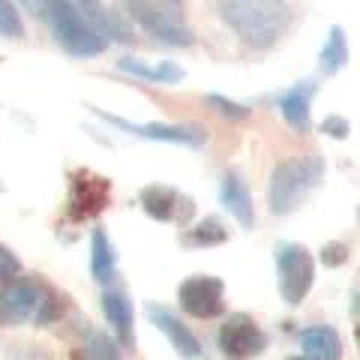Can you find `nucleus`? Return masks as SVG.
<instances>
[{"instance_id":"obj_1","label":"nucleus","mask_w":360,"mask_h":360,"mask_svg":"<svg viewBox=\"0 0 360 360\" xmlns=\"http://www.w3.org/2000/svg\"><path fill=\"white\" fill-rule=\"evenodd\" d=\"M213 4L222 25L255 51L279 45L295 25V9L285 0H213Z\"/></svg>"},{"instance_id":"obj_2","label":"nucleus","mask_w":360,"mask_h":360,"mask_svg":"<svg viewBox=\"0 0 360 360\" xmlns=\"http://www.w3.org/2000/svg\"><path fill=\"white\" fill-rule=\"evenodd\" d=\"M321 180H324V160L319 153L283 160L270 172L267 180V210L274 217L295 213Z\"/></svg>"},{"instance_id":"obj_3","label":"nucleus","mask_w":360,"mask_h":360,"mask_svg":"<svg viewBox=\"0 0 360 360\" xmlns=\"http://www.w3.org/2000/svg\"><path fill=\"white\" fill-rule=\"evenodd\" d=\"M39 15L49 21L54 42L72 58H96L105 51V42L87 25L75 0H37Z\"/></svg>"},{"instance_id":"obj_4","label":"nucleus","mask_w":360,"mask_h":360,"mask_svg":"<svg viewBox=\"0 0 360 360\" xmlns=\"http://www.w3.org/2000/svg\"><path fill=\"white\" fill-rule=\"evenodd\" d=\"M123 9H127V18L156 42L172 45V49H189L195 42L193 27L184 21L172 0H123Z\"/></svg>"},{"instance_id":"obj_5","label":"nucleus","mask_w":360,"mask_h":360,"mask_svg":"<svg viewBox=\"0 0 360 360\" xmlns=\"http://www.w3.org/2000/svg\"><path fill=\"white\" fill-rule=\"evenodd\" d=\"M54 300L45 295V288L30 283V279H13L0 288V324L4 328H18V324L37 321L45 324L51 319Z\"/></svg>"},{"instance_id":"obj_6","label":"nucleus","mask_w":360,"mask_h":360,"mask_svg":"<svg viewBox=\"0 0 360 360\" xmlns=\"http://www.w3.org/2000/svg\"><path fill=\"white\" fill-rule=\"evenodd\" d=\"M276 276L279 295L288 307H300L315 285V262L303 243H279L276 246Z\"/></svg>"},{"instance_id":"obj_7","label":"nucleus","mask_w":360,"mask_h":360,"mask_svg":"<svg viewBox=\"0 0 360 360\" xmlns=\"http://www.w3.org/2000/svg\"><path fill=\"white\" fill-rule=\"evenodd\" d=\"M96 117H103L111 127L123 129L127 135H139V139H148V141H165V144H186V148H205L207 144V129L198 127V123H132L127 117H117V115H108V111L96 108V105H87Z\"/></svg>"},{"instance_id":"obj_8","label":"nucleus","mask_w":360,"mask_h":360,"mask_svg":"<svg viewBox=\"0 0 360 360\" xmlns=\"http://www.w3.org/2000/svg\"><path fill=\"white\" fill-rule=\"evenodd\" d=\"M217 345L225 360H252L267 348V333L246 312H231L219 324Z\"/></svg>"},{"instance_id":"obj_9","label":"nucleus","mask_w":360,"mask_h":360,"mask_svg":"<svg viewBox=\"0 0 360 360\" xmlns=\"http://www.w3.org/2000/svg\"><path fill=\"white\" fill-rule=\"evenodd\" d=\"M177 303L193 319H219L225 312V283L219 276L195 274L177 285Z\"/></svg>"},{"instance_id":"obj_10","label":"nucleus","mask_w":360,"mask_h":360,"mask_svg":"<svg viewBox=\"0 0 360 360\" xmlns=\"http://www.w3.org/2000/svg\"><path fill=\"white\" fill-rule=\"evenodd\" d=\"M111 198V180L103 174H94L82 168V172L72 174L70 184V201H66V210H70L72 219H87L103 213Z\"/></svg>"},{"instance_id":"obj_11","label":"nucleus","mask_w":360,"mask_h":360,"mask_svg":"<svg viewBox=\"0 0 360 360\" xmlns=\"http://www.w3.org/2000/svg\"><path fill=\"white\" fill-rule=\"evenodd\" d=\"M148 319H150L153 328L160 330L168 342H172V348H174L177 357H184V360H198V357H201V342H198V336L186 328L184 319H180L174 309L162 307V303H150V307H148Z\"/></svg>"},{"instance_id":"obj_12","label":"nucleus","mask_w":360,"mask_h":360,"mask_svg":"<svg viewBox=\"0 0 360 360\" xmlns=\"http://www.w3.org/2000/svg\"><path fill=\"white\" fill-rule=\"evenodd\" d=\"M219 201H222V207L229 210V217L238 222L240 229H246V231L255 229L252 193H250V186H246V180H243L240 172H234V168L222 172V177H219Z\"/></svg>"},{"instance_id":"obj_13","label":"nucleus","mask_w":360,"mask_h":360,"mask_svg":"<svg viewBox=\"0 0 360 360\" xmlns=\"http://www.w3.org/2000/svg\"><path fill=\"white\" fill-rule=\"evenodd\" d=\"M315 90H319V84L307 78V82H297L295 87H288L285 94L276 99L279 115H283V120L288 123L291 132L307 135L312 129V96H315Z\"/></svg>"},{"instance_id":"obj_14","label":"nucleus","mask_w":360,"mask_h":360,"mask_svg":"<svg viewBox=\"0 0 360 360\" xmlns=\"http://www.w3.org/2000/svg\"><path fill=\"white\" fill-rule=\"evenodd\" d=\"M139 201H141V210L156 222H177V219H184V213H186V210H180L184 195H180L174 186H165V184L144 186L139 193Z\"/></svg>"},{"instance_id":"obj_15","label":"nucleus","mask_w":360,"mask_h":360,"mask_svg":"<svg viewBox=\"0 0 360 360\" xmlns=\"http://www.w3.org/2000/svg\"><path fill=\"white\" fill-rule=\"evenodd\" d=\"M99 303H103V315H105L111 333H115V340L120 345H132V340H135V336H132V319H135V312H132V300L127 297V291L105 288L103 297H99Z\"/></svg>"},{"instance_id":"obj_16","label":"nucleus","mask_w":360,"mask_h":360,"mask_svg":"<svg viewBox=\"0 0 360 360\" xmlns=\"http://www.w3.org/2000/svg\"><path fill=\"white\" fill-rule=\"evenodd\" d=\"M75 6L82 9V15L87 18V25L96 30V37L103 39L105 45H108V42H123V39H129L127 27H123L120 18L105 6V0H75Z\"/></svg>"},{"instance_id":"obj_17","label":"nucleus","mask_w":360,"mask_h":360,"mask_svg":"<svg viewBox=\"0 0 360 360\" xmlns=\"http://www.w3.org/2000/svg\"><path fill=\"white\" fill-rule=\"evenodd\" d=\"M117 70L132 75V78H141V82H150V84H180L186 78L184 66H177L172 60L148 63V60H141V58H120L117 60Z\"/></svg>"},{"instance_id":"obj_18","label":"nucleus","mask_w":360,"mask_h":360,"mask_svg":"<svg viewBox=\"0 0 360 360\" xmlns=\"http://www.w3.org/2000/svg\"><path fill=\"white\" fill-rule=\"evenodd\" d=\"M300 348L307 360H340L342 357V340L340 333L328 324H312L300 330Z\"/></svg>"},{"instance_id":"obj_19","label":"nucleus","mask_w":360,"mask_h":360,"mask_svg":"<svg viewBox=\"0 0 360 360\" xmlns=\"http://www.w3.org/2000/svg\"><path fill=\"white\" fill-rule=\"evenodd\" d=\"M117 274V252H115V243L105 234V229H94L90 234V276L96 283H111Z\"/></svg>"},{"instance_id":"obj_20","label":"nucleus","mask_w":360,"mask_h":360,"mask_svg":"<svg viewBox=\"0 0 360 360\" xmlns=\"http://www.w3.org/2000/svg\"><path fill=\"white\" fill-rule=\"evenodd\" d=\"M319 66L324 75H336L348 66V39H345V30L340 25H330L328 37H324L321 45V54H319Z\"/></svg>"},{"instance_id":"obj_21","label":"nucleus","mask_w":360,"mask_h":360,"mask_svg":"<svg viewBox=\"0 0 360 360\" xmlns=\"http://www.w3.org/2000/svg\"><path fill=\"white\" fill-rule=\"evenodd\" d=\"M225 240H229V229H225L217 217H205L186 231L189 246H222Z\"/></svg>"},{"instance_id":"obj_22","label":"nucleus","mask_w":360,"mask_h":360,"mask_svg":"<svg viewBox=\"0 0 360 360\" xmlns=\"http://www.w3.org/2000/svg\"><path fill=\"white\" fill-rule=\"evenodd\" d=\"M27 25L15 0H0V39H25Z\"/></svg>"},{"instance_id":"obj_23","label":"nucleus","mask_w":360,"mask_h":360,"mask_svg":"<svg viewBox=\"0 0 360 360\" xmlns=\"http://www.w3.org/2000/svg\"><path fill=\"white\" fill-rule=\"evenodd\" d=\"M120 348L123 345L117 340H111L108 333H90L87 345H84V354H87V360H123Z\"/></svg>"},{"instance_id":"obj_24","label":"nucleus","mask_w":360,"mask_h":360,"mask_svg":"<svg viewBox=\"0 0 360 360\" xmlns=\"http://www.w3.org/2000/svg\"><path fill=\"white\" fill-rule=\"evenodd\" d=\"M205 99H207V105L217 111L219 117H225V120H250L252 117V108L238 103V99H229L222 94H207Z\"/></svg>"},{"instance_id":"obj_25","label":"nucleus","mask_w":360,"mask_h":360,"mask_svg":"<svg viewBox=\"0 0 360 360\" xmlns=\"http://www.w3.org/2000/svg\"><path fill=\"white\" fill-rule=\"evenodd\" d=\"M348 258H352V246L342 243V240H330V243L321 246L324 267H342V264H348Z\"/></svg>"},{"instance_id":"obj_26","label":"nucleus","mask_w":360,"mask_h":360,"mask_svg":"<svg viewBox=\"0 0 360 360\" xmlns=\"http://www.w3.org/2000/svg\"><path fill=\"white\" fill-rule=\"evenodd\" d=\"M321 132L328 135V139H336V141H345L348 135H352V123L340 115H328L321 120Z\"/></svg>"},{"instance_id":"obj_27","label":"nucleus","mask_w":360,"mask_h":360,"mask_svg":"<svg viewBox=\"0 0 360 360\" xmlns=\"http://www.w3.org/2000/svg\"><path fill=\"white\" fill-rule=\"evenodd\" d=\"M21 270V262L9 252V250H0V283H9L15 274Z\"/></svg>"},{"instance_id":"obj_28","label":"nucleus","mask_w":360,"mask_h":360,"mask_svg":"<svg viewBox=\"0 0 360 360\" xmlns=\"http://www.w3.org/2000/svg\"><path fill=\"white\" fill-rule=\"evenodd\" d=\"M25 6H30V9H37V0H21Z\"/></svg>"},{"instance_id":"obj_29","label":"nucleus","mask_w":360,"mask_h":360,"mask_svg":"<svg viewBox=\"0 0 360 360\" xmlns=\"http://www.w3.org/2000/svg\"><path fill=\"white\" fill-rule=\"evenodd\" d=\"M285 360H307V357H285Z\"/></svg>"}]
</instances>
